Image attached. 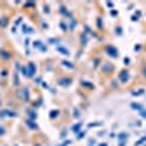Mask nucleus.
Wrapping results in <instances>:
<instances>
[{
  "label": "nucleus",
  "mask_w": 146,
  "mask_h": 146,
  "mask_svg": "<svg viewBox=\"0 0 146 146\" xmlns=\"http://www.w3.org/2000/svg\"><path fill=\"white\" fill-rule=\"evenodd\" d=\"M145 76H146V67H145Z\"/></svg>",
  "instance_id": "1"
}]
</instances>
